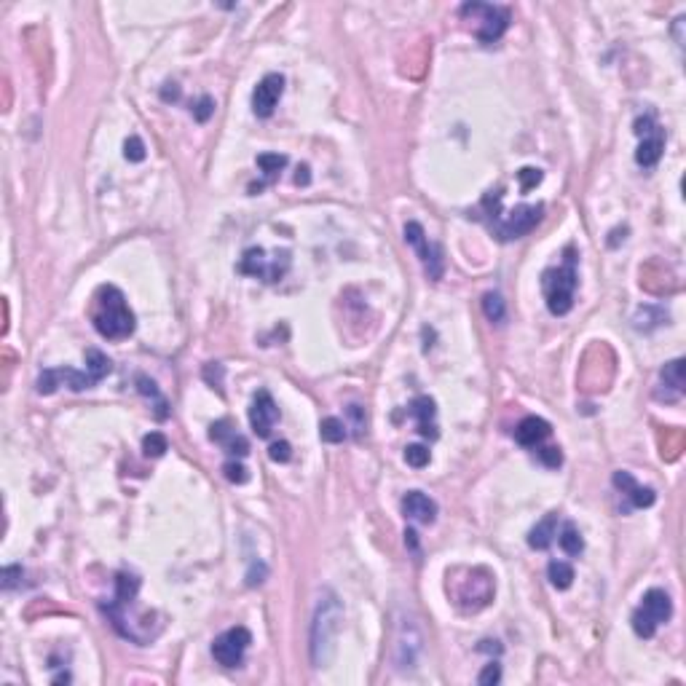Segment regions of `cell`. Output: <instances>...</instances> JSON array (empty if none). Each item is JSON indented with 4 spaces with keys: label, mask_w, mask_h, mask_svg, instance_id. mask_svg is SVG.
<instances>
[{
    "label": "cell",
    "mask_w": 686,
    "mask_h": 686,
    "mask_svg": "<svg viewBox=\"0 0 686 686\" xmlns=\"http://www.w3.org/2000/svg\"><path fill=\"white\" fill-rule=\"evenodd\" d=\"M91 322L102 338H110V341H121L134 333V314H132V308H129V303L118 287H113V284L100 287Z\"/></svg>",
    "instance_id": "cell-1"
},
{
    "label": "cell",
    "mask_w": 686,
    "mask_h": 686,
    "mask_svg": "<svg viewBox=\"0 0 686 686\" xmlns=\"http://www.w3.org/2000/svg\"><path fill=\"white\" fill-rule=\"evenodd\" d=\"M341 617L343 608L335 598V592L324 590L319 604H317V611H314V622H311V662H314V667H324L330 662Z\"/></svg>",
    "instance_id": "cell-2"
},
{
    "label": "cell",
    "mask_w": 686,
    "mask_h": 686,
    "mask_svg": "<svg viewBox=\"0 0 686 686\" xmlns=\"http://www.w3.org/2000/svg\"><path fill=\"white\" fill-rule=\"evenodd\" d=\"M565 263L561 268H547L542 276V290H545L547 308L555 317H565L574 308V292H577V255L568 247L563 252Z\"/></svg>",
    "instance_id": "cell-3"
},
{
    "label": "cell",
    "mask_w": 686,
    "mask_h": 686,
    "mask_svg": "<svg viewBox=\"0 0 686 686\" xmlns=\"http://www.w3.org/2000/svg\"><path fill=\"white\" fill-rule=\"evenodd\" d=\"M461 17L477 21L475 35L483 46L496 43L509 27V11L499 8V6H488V3H466V6H461Z\"/></svg>",
    "instance_id": "cell-4"
},
{
    "label": "cell",
    "mask_w": 686,
    "mask_h": 686,
    "mask_svg": "<svg viewBox=\"0 0 686 686\" xmlns=\"http://www.w3.org/2000/svg\"><path fill=\"white\" fill-rule=\"evenodd\" d=\"M542 212L545 206L542 204H523V206H515L504 220L493 222V231L502 242H512V239H520L525 234H531L536 228V222L542 220Z\"/></svg>",
    "instance_id": "cell-5"
},
{
    "label": "cell",
    "mask_w": 686,
    "mask_h": 686,
    "mask_svg": "<svg viewBox=\"0 0 686 686\" xmlns=\"http://www.w3.org/2000/svg\"><path fill=\"white\" fill-rule=\"evenodd\" d=\"M252 644V633L247 627H231L220 633L212 644V657L222 667H239L244 662V651Z\"/></svg>",
    "instance_id": "cell-6"
},
{
    "label": "cell",
    "mask_w": 686,
    "mask_h": 686,
    "mask_svg": "<svg viewBox=\"0 0 686 686\" xmlns=\"http://www.w3.org/2000/svg\"><path fill=\"white\" fill-rule=\"evenodd\" d=\"M405 242L419 252V258L424 263L429 279H440V276H443V249H440L437 244L429 242V236H426L421 222L410 220L405 225Z\"/></svg>",
    "instance_id": "cell-7"
},
{
    "label": "cell",
    "mask_w": 686,
    "mask_h": 686,
    "mask_svg": "<svg viewBox=\"0 0 686 686\" xmlns=\"http://www.w3.org/2000/svg\"><path fill=\"white\" fill-rule=\"evenodd\" d=\"M282 91H284V76H279V73H268V76L255 86V91H252V110H255V116H258V118H268V116L276 110Z\"/></svg>",
    "instance_id": "cell-8"
},
{
    "label": "cell",
    "mask_w": 686,
    "mask_h": 686,
    "mask_svg": "<svg viewBox=\"0 0 686 686\" xmlns=\"http://www.w3.org/2000/svg\"><path fill=\"white\" fill-rule=\"evenodd\" d=\"M279 421V407L274 403L271 392L261 389L255 397H252V407H249V424L255 429L258 437H268L274 424Z\"/></svg>",
    "instance_id": "cell-9"
},
{
    "label": "cell",
    "mask_w": 686,
    "mask_h": 686,
    "mask_svg": "<svg viewBox=\"0 0 686 686\" xmlns=\"http://www.w3.org/2000/svg\"><path fill=\"white\" fill-rule=\"evenodd\" d=\"M403 512L405 518H410V520H416L421 525H429L434 523V518H437V502L429 499L421 491H407L403 496Z\"/></svg>",
    "instance_id": "cell-10"
},
{
    "label": "cell",
    "mask_w": 686,
    "mask_h": 686,
    "mask_svg": "<svg viewBox=\"0 0 686 686\" xmlns=\"http://www.w3.org/2000/svg\"><path fill=\"white\" fill-rule=\"evenodd\" d=\"M684 360H673V362H667L662 367V373H660V381L665 386V392H657V397L660 400H667V403H676L681 394H684V386H686V373H684Z\"/></svg>",
    "instance_id": "cell-11"
},
{
    "label": "cell",
    "mask_w": 686,
    "mask_h": 686,
    "mask_svg": "<svg viewBox=\"0 0 686 686\" xmlns=\"http://www.w3.org/2000/svg\"><path fill=\"white\" fill-rule=\"evenodd\" d=\"M549 434H552V426L539 416H525L515 429V440L525 445V448H539Z\"/></svg>",
    "instance_id": "cell-12"
},
{
    "label": "cell",
    "mask_w": 686,
    "mask_h": 686,
    "mask_svg": "<svg viewBox=\"0 0 686 686\" xmlns=\"http://www.w3.org/2000/svg\"><path fill=\"white\" fill-rule=\"evenodd\" d=\"M662 150H665V132L657 126L654 132H649V134L641 137V145H638V150H635V161L641 164L644 169H651V166L660 164Z\"/></svg>",
    "instance_id": "cell-13"
},
{
    "label": "cell",
    "mask_w": 686,
    "mask_h": 686,
    "mask_svg": "<svg viewBox=\"0 0 686 686\" xmlns=\"http://www.w3.org/2000/svg\"><path fill=\"white\" fill-rule=\"evenodd\" d=\"M407 413L416 419L419 434H421V437H429V440L437 437V426H434L437 407H434V400H432V397H416V400L410 403V407H407Z\"/></svg>",
    "instance_id": "cell-14"
},
{
    "label": "cell",
    "mask_w": 686,
    "mask_h": 686,
    "mask_svg": "<svg viewBox=\"0 0 686 686\" xmlns=\"http://www.w3.org/2000/svg\"><path fill=\"white\" fill-rule=\"evenodd\" d=\"M641 608H644L646 614L657 622V625H662V622H667L670 617H673V604H670V595H667L665 590H649L644 595V604H641Z\"/></svg>",
    "instance_id": "cell-15"
},
{
    "label": "cell",
    "mask_w": 686,
    "mask_h": 686,
    "mask_svg": "<svg viewBox=\"0 0 686 686\" xmlns=\"http://www.w3.org/2000/svg\"><path fill=\"white\" fill-rule=\"evenodd\" d=\"M555 536H558V515L549 512V515H545L539 523L531 528V534H528V547H531V549H547V547L555 542Z\"/></svg>",
    "instance_id": "cell-16"
},
{
    "label": "cell",
    "mask_w": 686,
    "mask_h": 686,
    "mask_svg": "<svg viewBox=\"0 0 686 686\" xmlns=\"http://www.w3.org/2000/svg\"><path fill=\"white\" fill-rule=\"evenodd\" d=\"M268 258H265V252H263L261 247H252V249H247L244 252L242 263H239V271L247 274V276H258V279H268Z\"/></svg>",
    "instance_id": "cell-17"
},
{
    "label": "cell",
    "mask_w": 686,
    "mask_h": 686,
    "mask_svg": "<svg viewBox=\"0 0 686 686\" xmlns=\"http://www.w3.org/2000/svg\"><path fill=\"white\" fill-rule=\"evenodd\" d=\"M113 370V362L107 354H102L100 349H86V373L100 384L102 378H107Z\"/></svg>",
    "instance_id": "cell-18"
},
{
    "label": "cell",
    "mask_w": 686,
    "mask_h": 686,
    "mask_svg": "<svg viewBox=\"0 0 686 686\" xmlns=\"http://www.w3.org/2000/svg\"><path fill=\"white\" fill-rule=\"evenodd\" d=\"M558 542L563 547L565 555H571V558H577V555H582L585 552V539H582V534H579V528L574 523H565L563 531L558 534Z\"/></svg>",
    "instance_id": "cell-19"
},
{
    "label": "cell",
    "mask_w": 686,
    "mask_h": 686,
    "mask_svg": "<svg viewBox=\"0 0 686 686\" xmlns=\"http://www.w3.org/2000/svg\"><path fill=\"white\" fill-rule=\"evenodd\" d=\"M137 592H140V579H137L134 574L121 571V574L116 577V601H118V604H134Z\"/></svg>",
    "instance_id": "cell-20"
},
{
    "label": "cell",
    "mask_w": 686,
    "mask_h": 686,
    "mask_svg": "<svg viewBox=\"0 0 686 686\" xmlns=\"http://www.w3.org/2000/svg\"><path fill=\"white\" fill-rule=\"evenodd\" d=\"M57 376H60V384L73 389V392H83V389H91V386L97 384L86 370L81 373V370H73V367H60Z\"/></svg>",
    "instance_id": "cell-21"
},
{
    "label": "cell",
    "mask_w": 686,
    "mask_h": 686,
    "mask_svg": "<svg viewBox=\"0 0 686 686\" xmlns=\"http://www.w3.org/2000/svg\"><path fill=\"white\" fill-rule=\"evenodd\" d=\"M547 577H549V582L555 590H568V587L574 585V568L571 563H565V561H552V563L547 565Z\"/></svg>",
    "instance_id": "cell-22"
},
{
    "label": "cell",
    "mask_w": 686,
    "mask_h": 686,
    "mask_svg": "<svg viewBox=\"0 0 686 686\" xmlns=\"http://www.w3.org/2000/svg\"><path fill=\"white\" fill-rule=\"evenodd\" d=\"M667 319V314L662 308H657V306H644V308H638V314H635V330H654V327H660V324Z\"/></svg>",
    "instance_id": "cell-23"
},
{
    "label": "cell",
    "mask_w": 686,
    "mask_h": 686,
    "mask_svg": "<svg viewBox=\"0 0 686 686\" xmlns=\"http://www.w3.org/2000/svg\"><path fill=\"white\" fill-rule=\"evenodd\" d=\"M483 311L488 317V322H504L507 317V303L499 292H485L483 295Z\"/></svg>",
    "instance_id": "cell-24"
},
{
    "label": "cell",
    "mask_w": 686,
    "mask_h": 686,
    "mask_svg": "<svg viewBox=\"0 0 686 686\" xmlns=\"http://www.w3.org/2000/svg\"><path fill=\"white\" fill-rule=\"evenodd\" d=\"M166 450H169V440H166V434H161V432H150V434L142 437V453L148 459H159Z\"/></svg>",
    "instance_id": "cell-25"
},
{
    "label": "cell",
    "mask_w": 686,
    "mask_h": 686,
    "mask_svg": "<svg viewBox=\"0 0 686 686\" xmlns=\"http://www.w3.org/2000/svg\"><path fill=\"white\" fill-rule=\"evenodd\" d=\"M319 437H322L324 443H343L346 440V424H343L341 419H324L322 424H319Z\"/></svg>",
    "instance_id": "cell-26"
},
{
    "label": "cell",
    "mask_w": 686,
    "mask_h": 686,
    "mask_svg": "<svg viewBox=\"0 0 686 686\" xmlns=\"http://www.w3.org/2000/svg\"><path fill=\"white\" fill-rule=\"evenodd\" d=\"M657 622L646 614L644 608H635L633 611V630H635V635L638 638H654V633H657Z\"/></svg>",
    "instance_id": "cell-27"
},
{
    "label": "cell",
    "mask_w": 686,
    "mask_h": 686,
    "mask_svg": "<svg viewBox=\"0 0 686 686\" xmlns=\"http://www.w3.org/2000/svg\"><path fill=\"white\" fill-rule=\"evenodd\" d=\"M258 166L263 169L265 177H276L287 166V156H282V153H263V156H258Z\"/></svg>",
    "instance_id": "cell-28"
},
{
    "label": "cell",
    "mask_w": 686,
    "mask_h": 686,
    "mask_svg": "<svg viewBox=\"0 0 686 686\" xmlns=\"http://www.w3.org/2000/svg\"><path fill=\"white\" fill-rule=\"evenodd\" d=\"M429 459H432V453H429V448H424V445H407L405 448V461H407V466H413V469H424L429 464Z\"/></svg>",
    "instance_id": "cell-29"
},
{
    "label": "cell",
    "mask_w": 686,
    "mask_h": 686,
    "mask_svg": "<svg viewBox=\"0 0 686 686\" xmlns=\"http://www.w3.org/2000/svg\"><path fill=\"white\" fill-rule=\"evenodd\" d=\"M220 445L225 448V450H228V453H231V456H236V459H242V456H247V453H249V443H247V437H244V434H239L236 429H234V432H231V434H228V437H225Z\"/></svg>",
    "instance_id": "cell-30"
},
{
    "label": "cell",
    "mask_w": 686,
    "mask_h": 686,
    "mask_svg": "<svg viewBox=\"0 0 686 686\" xmlns=\"http://www.w3.org/2000/svg\"><path fill=\"white\" fill-rule=\"evenodd\" d=\"M123 159L132 164H140L145 161V142L137 137V134H132L129 140L123 142Z\"/></svg>",
    "instance_id": "cell-31"
},
{
    "label": "cell",
    "mask_w": 686,
    "mask_h": 686,
    "mask_svg": "<svg viewBox=\"0 0 686 686\" xmlns=\"http://www.w3.org/2000/svg\"><path fill=\"white\" fill-rule=\"evenodd\" d=\"M627 499H630V504L638 507V509H644V507H651L654 504V491L651 488H644V485H635L630 493H627Z\"/></svg>",
    "instance_id": "cell-32"
},
{
    "label": "cell",
    "mask_w": 686,
    "mask_h": 686,
    "mask_svg": "<svg viewBox=\"0 0 686 686\" xmlns=\"http://www.w3.org/2000/svg\"><path fill=\"white\" fill-rule=\"evenodd\" d=\"M518 182H520V191L528 193V191H534V188L542 182V172L534 169V166H523V169L518 172Z\"/></svg>",
    "instance_id": "cell-33"
},
{
    "label": "cell",
    "mask_w": 686,
    "mask_h": 686,
    "mask_svg": "<svg viewBox=\"0 0 686 686\" xmlns=\"http://www.w3.org/2000/svg\"><path fill=\"white\" fill-rule=\"evenodd\" d=\"M38 394H54L57 389H60V376H57V370H43L41 376H38Z\"/></svg>",
    "instance_id": "cell-34"
},
{
    "label": "cell",
    "mask_w": 686,
    "mask_h": 686,
    "mask_svg": "<svg viewBox=\"0 0 686 686\" xmlns=\"http://www.w3.org/2000/svg\"><path fill=\"white\" fill-rule=\"evenodd\" d=\"M268 456L276 464H287L292 459V445L287 443V440H276V443H271V448H268Z\"/></svg>",
    "instance_id": "cell-35"
},
{
    "label": "cell",
    "mask_w": 686,
    "mask_h": 686,
    "mask_svg": "<svg viewBox=\"0 0 686 686\" xmlns=\"http://www.w3.org/2000/svg\"><path fill=\"white\" fill-rule=\"evenodd\" d=\"M536 456H539V461L549 469H555V466L563 464V453H561V448H555V445H547V448H539L536 450Z\"/></svg>",
    "instance_id": "cell-36"
},
{
    "label": "cell",
    "mask_w": 686,
    "mask_h": 686,
    "mask_svg": "<svg viewBox=\"0 0 686 686\" xmlns=\"http://www.w3.org/2000/svg\"><path fill=\"white\" fill-rule=\"evenodd\" d=\"M222 472H225V477H228L231 483H236V485H244L247 480H249V475H247V466H244L242 461H225Z\"/></svg>",
    "instance_id": "cell-37"
},
{
    "label": "cell",
    "mask_w": 686,
    "mask_h": 686,
    "mask_svg": "<svg viewBox=\"0 0 686 686\" xmlns=\"http://www.w3.org/2000/svg\"><path fill=\"white\" fill-rule=\"evenodd\" d=\"M502 681V665L499 662H491V665H485L480 670V676H477V684L480 686H493Z\"/></svg>",
    "instance_id": "cell-38"
},
{
    "label": "cell",
    "mask_w": 686,
    "mask_h": 686,
    "mask_svg": "<svg viewBox=\"0 0 686 686\" xmlns=\"http://www.w3.org/2000/svg\"><path fill=\"white\" fill-rule=\"evenodd\" d=\"M212 113H215V100H212V97H202V100L196 102V107H193V118L199 123L209 121Z\"/></svg>",
    "instance_id": "cell-39"
},
{
    "label": "cell",
    "mask_w": 686,
    "mask_h": 686,
    "mask_svg": "<svg viewBox=\"0 0 686 686\" xmlns=\"http://www.w3.org/2000/svg\"><path fill=\"white\" fill-rule=\"evenodd\" d=\"M21 577H24V568L21 565H6L3 568V587L6 590H14L21 582Z\"/></svg>",
    "instance_id": "cell-40"
},
{
    "label": "cell",
    "mask_w": 686,
    "mask_h": 686,
    "mask_svg": "<svg viewBox=\"0 0 686 686\" xmlns=\"http://www.w3.org/2000/svg\"><path fill=\"white\" fill-rule=\"evenodd\" d=\"M635 485L638 483H635V477H633L630 472H614V488H619L625 496L635 488Z\"/></svg>",
    "instance_id": "cell-41"
},
{
    "label": "cell",
    "mask_w": 686,
    "mask_h": 686,
    "mask_svg": "<svg viewBox=\"0 0 686 686\" xmlns=\"http://www.w3.org/2000/svg\"><path fill=\"white\" fill-rule=\"evenodd\" d=\"M161 97L166 102L172 100H180V89H177V83H164V91H161Z\"/></svg>",
    "instance_id": "cell-42"
},
{
    "label": "cell",
    "mask_w": 686,
    "mask_h": 686,
    "mask_svg": "<svg viewBox=\"0 0 686 686\" xmlns=\"http://www.w3.org/2000/svg\"><path fill=\"white\" fill-rule=\"evenodd\" d=\"M137 384H140V392L142 394H150V397H159V389H156V384L153 381H148V378H137Z\"/></svg>",
    "instance_id": "cell-43"
},
{
    "label": "cell",
    "mask_w": 686,
    "mask_h": 686,
    "mask_svg": "<svg viewBox=\"0 0 686 686\" xmlns=\"http://www.w3.org/2000/svg\"><path fill=\"white\" fill-rule=\"evenodd\" d=\"M349 416L354 419V424H357V432L364 426V419H362V410H360V405H349Z\"/></svg>",
    "instance_id": "cell-44"
},
{
    "label": "cell",
    "mask_w": 686,
    "mask_h": 686,
    "mask_svg": "<svg viewBox=\"0 0 686 686\" xmlns=\"http://www.w3.org/2000/svg\"><path fill=\"white\" fill-rule=\"evenodd\" d=\"M295 182H298V185H308V182H311L308 166H301V169H298V175H295Z\"/></svg>",
    "instance_id": "cell-45"
},
{
    "label": "cell",
    "mask_w": 686,
    "mask_h": 686,
    "mask_svg": "<svg viewBox=\"0 0 686 686\" xmlns=\"http://www.w3.org/2000/svg\"><path fill=\"white\" fill-rule=\"evenodd\" d=\"M405 542L416 549V547H419V542H416V531H405Z\"/></svg>",
    "instance_id": "cell-46"
},
{
    "label": "cell",
    "mask_w": 686,
    "mask_h": 686,
    "mask_svg": "<svg viewBox=\"0 0 686 686\" xmlns=\"http://www.w3.org/2000/svg\"><path fill=\"white\" fill-rule=\"evenodd\" d=\"M67 681H70V673H60L51 678V684H67Z\"/></svg>",
    "instance_id": "cell-47"
}]
</instances>
